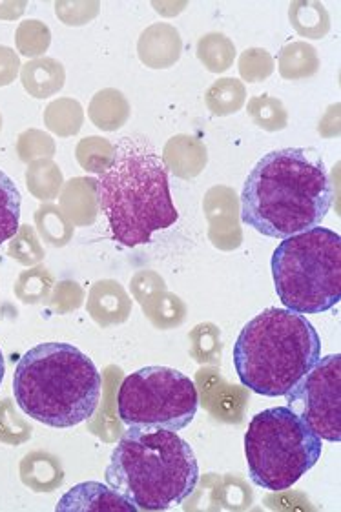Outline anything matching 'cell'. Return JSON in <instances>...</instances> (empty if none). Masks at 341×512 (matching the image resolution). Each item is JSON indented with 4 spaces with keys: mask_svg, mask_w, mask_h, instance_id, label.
Returning <instances> with one entry per match:
<instances>
[{
    "mask_svg": "<svg viewBox=\"0 0 341 512\" xmlns=\"http://www.w3.org/2000/svg\"><path fill=\"white\" fill-rule=\"evenodd\" d=\"M332 197L331 175L318 150H274L248 174L241 219L263 236L287 239L320 226Z\"/></svg>",
    "mask_w": 341,
    "mask_h": 512,
    "instance_id": "obj_1",
    "label": "cell"
},
{
    "mask_svg": "<svg viewBox=\"0 0 341 512\" xmlns=\"http://www.w3.org/2000/svg\"><path fill=\"white\" fill-rule=\"evenodd\" d=\"M95 197L117 243L128 248L146 245L179 219L165 159L141 135L115 143L110 163L95 181Z\"/></svg>",
    "mask_w": 341,
    "mask_h": 512,
    "instance_id": "obj_2",
    "label": "cell"
},
{
    "mask_svg": "<svg viewBox=\"0 0 341 512\" xmlns=\"http://www.w3.org/2000/svg\"><path fill=\"white\" fill-rule=\"evenodd\" d=\"M101 387L95 363L68 343L33 347L13 374V394L22 412L55 429H70L92 418Z\"/></svg>",
    "mask_w": 341,
    "mask_h": 512,
    "instance_id": "obj_3",
    "label": "cell"
},
{
    "mask_svg": "<svg viewBox=\"0 0 341 512\" xmlns=\"http://www.w3.org/2000/svg\"><path fill=\"white\" fill-rule=\"evenodd\" d=\"M199 465L174 431L128 429L117 443L106 483L137 511H168L196 491Z\"/></svg>",
    "mask_w": 341,
    "mask_h": 512,
    "instance_id": "obj_4",
    "label": "cell"
},
{
    "mask_svg": "<svg viewBox=\"0 0 341 512\" xmlns=\"http://www.w3.org/2000/svg\"><path fill=\"white\" fill-rule=\"evenodd\" d=\"M321 358V339L303 314L267 308L241 330L234 345V367L247 389L287 396Z\"/></svg>",
    "mask_w": 341,
    "mask_h": 512,
    "instance_id": "obj_5",
    "label": "cell"
},
{
    "mask_svg": "<svg viewBox=\"0 0 341 512\" xmlns=\"http://www.w3.org/2000/svg\"><path fill=\"white\" fill-rule=\"evenodd\" d=\"M270 265L279 299L292 312L321 314L340 303L341 237L329 228L283 239Z\"/></svg>",
    "mask_w": 341,
    "mask_h": 512,
    "instance_id": "obj_6",
    "label": "cell"
},
{
    "mask_svg": "<svg viewBox=\"0 0 341 512\" xmlns=\"http://www.w3.org/2000/svg\"><path fill=\"white\" fill-rule=\"evenodd\" d=\"M321 438L290 407L256 414L245 434L250 480L270 492L287 491L320 461Z\"/></svg>",
    "mask_w": 341,
    "mask_h": 512,
    "instance_id": "obj_7",
    "label": "cell"
},
{
    "mask_svg": "<svg viewBox=\"0 0 341 512\" xmlns=\"http://www.w3.org/2000/svg\"><path fill=\"white\" fill-rule=\"evenodd\" d=\"M199 409L194 381L170 367H145L124 379L117 394L119 418L128 429L179 432Z\"/></svg>",
    "mask_w": 341,
    "mask_h": 512,
    "instance_id": "obj_8",
    "label": "cell"
},
{
    "mask_svg": "<svg viewBox=\"0 0 341 512\" xmlns=\"http://www.w3.org/2000/svg\"><path fill=\"white\" fill-rule=\"evenodd\" d=\"M287 407L300 414L321 440L341 441V354L320 358L300 383L290 390Z\"/></svg>",
    "mask_w": 341,
    "mask_h": 512,
    "instance_id": "obj_9",
    "label": "cell"
},
{
    "mask_svg": "<svg viewBox=\"0 0 341 512\" xmlns=\"http://www.w3.org/2000/svg\"><path fill=\"white\" fill-rule=\"evenodd\" d=\"M57 512H137L134 505L108 485L97 482L79 483L62 496Z\"/></svg>",
    "mask_w": 341,
    "mask_h": 512,
    "instance_id": "obj_10",
    "label": "cell"
},
{
    "mask_svg": "<svg viewBox=\"0 0 341 512\" xmlns=\"http://www.w3.org/2000/svg\"><path fill=\"white\" fill-rule=\"evenodd\" d=\"M22 197L13 179L0 170V245L19 234Z\"/></svg>",
    "mask_w": 341,
    "mask_h": 512,
    "instance_id": "obj_11",
    "label": "cell"
},
{
    "mask_svg": "<svg viewBox=\"0 0 341 512\" xmlns=\"http://www.w3.org/2000/svg\"><path fill=\"white\" fill-rule=\"evenodd\" d=\"M4 372H6V363H4V356H2V350H0V385H2V379H4Z\"/></svg>",
    "mask_w": 341,
    "mask_h": 512,
    "instance_id": "obj_12",
    "label": "cell"
}]
</instances>
